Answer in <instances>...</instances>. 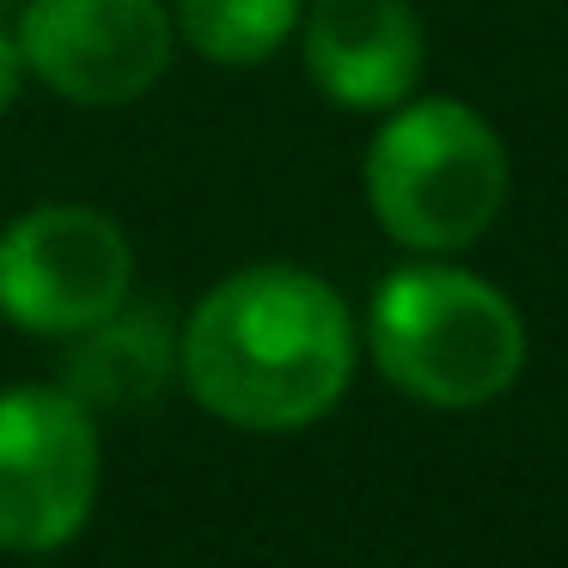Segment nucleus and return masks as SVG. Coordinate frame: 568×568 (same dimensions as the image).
Returning <instances> with one entry per match:
<instances>
[{
  "mask_svg": "<svg viewBox=\"0 0 568 568\" xmlns=\"http://www.w3.org/2000/svg\"><path fill=\"white\" fill-rule=\"evenodd\" d=\"M99 416L74 392L62 385L0 392V550H68L99 507Z\"/></svg>",
  "mask_w": 568,
  "mask_h": 568,
  "instance_id": "nucleus-4",
  "label": "nucleus"
},
{
  "mask_svg": "<svg viewBox=\"0 0 568 568\" xmlns=\"http://www.w3.org/2000/svg\"><path fill=\"white\" fill-rule=\"evenodd\" d=\"M507 148L465 99H404L367 148V209L404 251L446 257L495 226Z\"/></svg>",
  "mask_w": 568,
  "mask_h": 568,
  "instance_id": "nucleus-3",
  "label": "nucleus"
},
{
  "mask_svg": "<svg viewBox=\"0 0 568 568\" xmlns=\"http://www.w3.org/2000/svg\"><path fill=\"white\" fill-rule=\"evenodd\" d=\"M178 379L226 428H312L355 379L348 300L294 263L233 270L190 306L178 331Z\"/></svg>",
  "mask_w": 568,
  "mask_h": 568,
  "instance_id": "nucleus-1",
  "label": "nucleus"
},
{
  "mask_svg": "<svg viewBox=\"0 0 568 568\" xmlns=\"http://www.w3.org/2000/svg\"><path fill=\"white\" fill-rule=\"evenodd\" d=\"M367 355L416 404L483 409L526 367V324L483 275L453 263H409L373 294Z\"/></svg>",
  "mask_w": 568,
  "mask_h": 568,
  "instance_id": "nucleus-2",
  "label": "nucleus"
},
{
  "mask_svg": "<svg viewBox=\"0 0 568 568\" xmlns=\"http://www.w3.org/2000/svg\"><path fill=\"white\" fill-rule=\"evenodd\" d=\"M178 379V324L160 300L129 294L116 312L68 336L62 392H74L92 416H135L160 404V392Z\"/></svg>",
  "mask_w": 568,
  "mask_h": 568,
  "instance_id": "nucleus-8",
  "label": "nucleus"
},
{
  "mask_svg": "<svg viewBox=\"0 0 568 568\" xmlns=\"http://www.w3.org/2000/svg\"><path fill=\"white\" fill-rule=\"evenodd\" d=\"M300 55L336 111H392L422 80V19L409 0H312Z\"/></svg>",
  "mask_w": 568,
  "mask_h": 568,
  "instance_id": "nucleus-7",
  "label": "nucleus"
},
{
  "mask_svg": "<svg viewBox=\"0 0 568 568\" xmlns=\"http://www.w3.org/2000/svg\"><path fill=\"white\" fill-rule=\"evenodd\" d=\"M19 55L55 99L80 111H116L148 99L172 68V7L165 0H26Z\"/></svg>",
  "mask_w": 568,
  "mask_h": 568,
  "instance_id": "nucleus-6",
  "label": "nucleus"
},
{
  "mask_svg": "<svg viewBox=\"0 0 568 568\" xmlns=\"http://www.w3.org/2000/svg\"><path fill=\"white\" fill-rule=\"evenodd\" d=\"M19 87H26V55H19V38L0 26V116L13 111Z\"/></svg>",
  "mask_w": 568,
  "mask_h": 568,
  "instance_id": "nucleus-10",
  "label": "nucleus"
},
{
  "mask_svg": "<svg viewBox=\"0 0 568 568\" xmlns=\"http://www.w3.org/2000/svg\"><path fill=\"white\" fill-rule=\"evenodd\" d=\"M135 294V245L92 202H38L0 226V324L80 336Z\"/></svg>",
  "mask_w": 568,
  "mask_h": 568,
  "instance_id": "nucleus-5",
  "label": "nucleus"
},
{
  "mask_svg": "<svg viewBox=\"0 0 568 568\" xmlns=\"http://www.w3.org/2000/svg\"><path fill=\"white\" fill-rule=\"evenodd\" d=\"M306 0H172V26L202 62L257 68L294 38Z\"/></svg>",
  "mask_w": 568,
  "mask_h": 568,
  "instance_id": "nucleus-9",
  "label": "nucleus"
}]
</instances>
